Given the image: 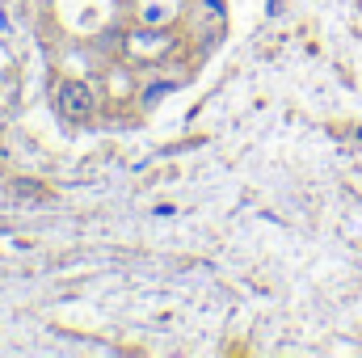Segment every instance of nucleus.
Returning <instances> with one entry per match:
<instances>
[{"instance_id": "f257e3e1", "label": "nucleus", "mask_w": 362, "mask_h": 358, "mask_svg": "<svg viewBox=\"0 0 362 358\" xmlns=\"http://www.w3.org/2000/svg\"><path fill=\"white\" fill-rule=\"evenodd\" d=\"M55 105H59V114H64L68 122H89L93 114H97V93H93V85H85V81L64 76V81L55 85Z\"/></svg>"}]
</instances>
